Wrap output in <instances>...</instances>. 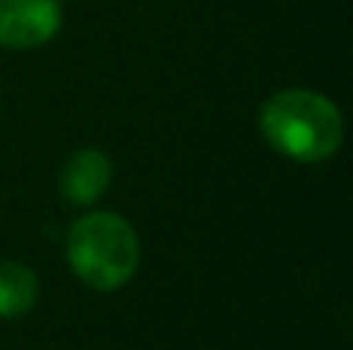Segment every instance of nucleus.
I'll use <instances>...</instances> for the list:
<instances>
[{"instance_id":"20e7f679","label":"nucleus","mask_w":353,"mask_h":350,"mask_svg":"<svg viewBox=\"0 0 353 350\" xmlns=\"http://www.w3.org/2000/svg\"><path fill=\"white\" fill-rule=\"evenodd\" d=\"M112 183V158L97 146L78 149L62 165L59 192L72 205H93Z\"/></svg>"},{"instance_id":"7ed1b4c3","label":"nucleus","mask_w":353,"mask_h":350,"mask_svg":"<svg viewBox=\"0 0 353 350\" xmlns=\"http://www.w3.org/2000/svg\"><path fill=\"white\" fill-rule=\"evenodd\" d=\"M62 25L59 0H0V47L34 50L53 41Z\"/></svg>"},{"instance_id":"39448f33","label":"nucleus","mask_w":353,"mask_h":350,"mask_svg":"<svg viewBox=\"0 0 353 350\" xmlns=\"http://www.w3.org/2000/svg\"><path fill=\"white\" fill-rule=\"evenodd\" d=\"M37 273L19 260H0V316H22L37 301Z\"/></svg>"},{"instance_id":"f03ea898","label":"nucleus","mask_w":353,"mask_h":350,"mask_svg":"<svg viewBox=\"0 0 353 350\" xmlns=\"http://www.w3.org/2000/svg\"><path fill=\"white\" fill-rule=\"evenodd\" d=\"M65 251L81 282L97 291H115L140 267V236L121 214L90 211L72 223Z\"/></svg>"},{"instance_id":"f257e3e1","label":"nucleus","mask_w":353,"mask_h":350,"mask_svg":"<svg viewBox=\"0 0 353 350\" xmlns=\"http://www.w3.org/2000/svg\"><path fill=\"white\" fill-rule=\"evenodd\" d=\"M261 134L279 155L304 165L325 161L344 143L341 109L316 90L288 87L261 105Z\"/></svg>"}]
</instances>
